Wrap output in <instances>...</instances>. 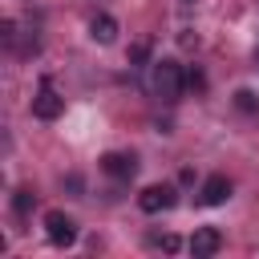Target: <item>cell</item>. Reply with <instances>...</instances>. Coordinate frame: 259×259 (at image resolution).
I'll return each instance as SVG.
<instances>
[{"label":"cell","instance_id":"9c48e42d","mask_svg":"<svg viewBox=\"0 0 259 259\" xmlns=\"http://www.w3.org/2000/svg\"><path fill=\"white\" fill-rule=\"evenodd\" d=\"M32 202H36V194H32V190H16V194H12V210H16L20 219L32 210Z\"/></svg>","mask_w":259,"mask_h":259},{"label":"cell","instance_id":"6da1fadb","mask_svg":"<svg viewBox=\"0 0 259 259\" xmlns=\"http://www.w3.org/2000/svg\"><path fill=\"white\" fill-rule=\"evenodd\" d=\"M182 85H186V77H182V65L178 61H154V93L162 101H178L182 97Z\"/></svg>","mask_w":259,"mask_h":259},{"label":"cell","instance_id":"8fae6325","mask_svg":"<svg viewBox=\"0 0 259 259\" xmlns=\"http://www.w3.org/2000/svg\"><path fill=\"white\" fill-rule=\"evenodd\" d=\"M146 57H150V45H146V40H142V45H134V53H130V61H134V65H142Z\"/></svg>","mask_w":259,"mask_h":259},{"label":"cell","instance_id":"5b68a950","mask_svg":"<svg viewBox=\"0 0 259 259\" xmlns=\"http://www.w3.org/2000/svg\"><path fill=\"white\" fill-rule=\"evenodd\" d=\"M190 255L194 259H210V255H219V247H223V235L214 231V227H198L194 235H190Z\"/></svg>","mask_w":259,"mask_h":259},{"label":"cell","instance_id":"7a4b0ae2","mask_svg":"<svg viewBox=\"0 0 259 259\" xmlns=\"http://www.w3.org/2000/svg\"><path fill=\"white\" fill-rule=\"evenodd\" d=\"M61 109H65V97H61L49 81H40V89H36V97H32V117L53 121V117H61Z\"/></svg>","mask_w":259,"mask_h":259},{"label":"cell","instance_id":"52a82bcc","mask_svg":"<svg viewBox=\"0 0 259 259\" xmlns=\"http://www.w3.org/2000/svg\"><path fill=\"white\" fill-rule=\"evenodd\" d=\"M89 36H93L97 45H113V40H117V20H113L109 12H97V16L89 20Z\"/></svg>","mask_w":259,"mask_h":259},{"label":"cell","instance_id":"277c9868","mask_svg":"<svg viewBox=\"0 0 259 259\" xmlns=\"http://www.w3.org/2000/svg\"><path fill=\"white\" fill-rule=\"evenodd\" d=\"M45 227H49V239H53L57 247H73V243H77V223H73L69 214L49 210V214H45Z\"/></svg>","mask_w":259,"mask_h":259},{"label":"cell","instance_id":"3957f363","mask_svg":"<svg viewBox=\"0 0 259 259\" xmlns=\"http://www.w3.org/2000/svg\"><path fill=\"white\" fill-rule=\"evenodd\" d=\"M178 202V194H174V186H166V182H154V186H146L142 194H138V206L146 210V214H158V210H170Z\"/></svg>","mask_w":259,"mask_h":259},{"label":"cell","instance_id":"30bf717a","mask_svg":"<svg viewBox=\"0 0 259 259\" xmlns=\"http://www.w3.org/2000/svg\"><path fill=\"white\" fill-rule=\"evenodd\" d=\"M235 105H239L243 113H259V97H255L251 89H239V93H235Z\"/></svg>","mask_w":259,"mask_h":259},{"label":"cell","instance_id":"ba28073f","mask_svg":"<svg viewBox=\"0 0 259 259\" xmlns=\"http://www.w3.org/2000/svg\"><path fill=\"white\" fill-rule=\"evenodd\" d=\"M101 170H105V174H113V178H134L138 162H134L130 154H105V158H101Z\"/></svg>","mask_w":259,"mask_h":259},{"label":"cell","instance_id":"8992f818","mask_svg":"<svg viewBox=\"0 0 259 259\" xmlns=\"http://www.w3.org/2000/svg\"><path fill=\"white\" fill-rule=\"evenodd\" d=\"M227 194H231V182H227V174H210V178L202 182V194H198V202H202V206H219V202H227Z\"/></svg>","mask_w":259,"mask_h":259}]
</instances>
